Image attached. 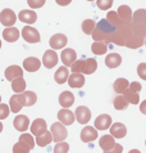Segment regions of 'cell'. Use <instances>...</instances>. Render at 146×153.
<instances>
[{"label": "cell", "instance_id": "cell-1", "mask_svg": "<svg viewBox=\"0 0 146 153\" xmlns=\"http://www.w3.org/2000/svg\"><path fill=\"white\" fill-rule=\"evenodd\" d=\"M132 28L133 33L141 37H146V9H139L133 13Z\"/></svg>", "mask_w": 146, "mask_h": 153}, {"label": "cell", "instance_id": "cell-2", "mask_svg": "<svg viewBox=\"0 0 146 153\" xmlns=\"http://www.w3.org/2000/svg\"><path fill=\"white\" fill-rule=\"evenodd\" d=\"M50 131L53 133L54 142H58V143L63 142L68 135V131H67L66 127H64V124H62V122H55V124H53Z\"/></svg>", "mask_w": 146, "mask_h": 153}, {"label": "cell", "instance_id": "cell-3", "mask_svg": "<svg viewBox=\"0 0 146 153\" xmlns=\"http://www.w3.org/2000/svg\"><path fill=\"white\" fill-rule=\"evenodd\" d=\"M26 105V98L23 93H17L10 97V111L13 113H18Z\"/></svg>", "mask_w": 146, "mask_h": 153}, {"label": "cell", "instance_id": "cell-4", "mask_svg": "<svg viewBox=\"0 0 146 153\" xmlns=\"http://www.w3.org/2000/svg\"><path fill=\"white\" fill-rule=\"evenodd\" d=\"M22 37L27 42H31V44L40 41V33H38L36 28H33L31 26H26L22 28Z\"/></svg>", "mask_w": 146, "mask_h": 153}, {"label": "cell", "instance_id": "cell-5", "mask_svg": "<svg viewBox=\"0 0 146 153\" xmlns=\"http://www.w3.org/2000/svg\"><path fill=\"white\" fill-rule=\"evenodd\" d=\"M58 63V54L55 50H46L44 53V57H42V65H44L46 68H53V67L57 66Z\"/></svg>", "mask_w": 146, "mask_h": 153}, {"label": "cell", "instance_id": "cell-6", "mask_svg": "<svg viewBox=\"0 0 146 153\" xmlns=\"http://www.w3.org/2000/svg\"><path fill=\"white\" fill-rule=\"evenodd\" d=\"M15 21H17V16L13 10L10 9L1 10V13H0V22H1V25H4L7 27H10L15 23Z\"/></svg>", "mask_w": 146, "mask_h": 153}, {"label": "cell", "instance_id": "cell-7", "mask_svg": "<svg viewBox=\"0 0 146 153\" xmlns=\"http://www.w3.org/2000/svg\"><path fill=\"white\" fill-rule=\"evenodd\" d=\"M67 42H68V39L66 35H63V33H55L54 36H51L49 44L51 46V49H63L67 45Z\"/></svg>", "mask_w": 146, "mask_h": 153}, {"label": "cell", "instance_id": "cell-8", "mask_svg": "<svg viewBox=\"0 0 146 153\" xmlns=\"http://www.w3.org/2000/svg\"><path fill=\"white\" fill-rule=\"evenodd\" d=\"M60 58H62V62L64 63V66L71 67L73 63L77 61V54L72 48H68V49H64L62 52Z\"/></svg>", "mask_w": 146, "mask_h": 153}, {"label": "cell", "instance_id": "cell-9", "mask_svg": "<svg viewBox=\"0 0 146 153\" xmlns=\"http://www.w3.org/2000/svg\"><path fill=\"white\" fill-rule=\"evenodd\" d=\"M74 114H76L77 121H78L80 124H87L90 121V118H91V112H90V109L87 107H85V105H80V107L76 109Z\"/></svg>", "mask_w": 146, "mask_h": 153}, {"label": "cell", "instance_id": "cell-10", "mask_svg": "<svg viewBox=\"0 0 146 153\" xmlns=\"http://www.w3.org/2000/svg\"><path fill=\"white\" fill-rule=\"evenodd\" d=\"M46 131V121L42 118H36L31 125V134L35 137H40Z\"/></svg>", "mask_w": 146, "mask_h": 153}, {"label": "cell", "instance_id": "cell-11", "mask_svg": "<svg viewBox=\"0 0 146 153\" xmlns=\"http://www.w3.org/2000/svg\"><path fill=\"white\" fill-rule=\"evenodd\" d=\"M97 138V131L92 126H86L81 131V140L85 143H90Z\"/></svg>", "mask_w": 146, "mask_h": 153}, {"label": "cell", "instance_id": "cell-12", "mask_svg": "<svg viewBox=\"0 0 146 153\" xmlns=\"http://www.w3.org/2000/svg\"><path fill=\"white\" fill-rule=\"evenodd\" d=\"M74 117H76V114L67 108L60 109L58 112V120L64 125H72L74 122Z\"/></svg>", "mask_w": 146, "mask_h": 153}, {"label": "cell", "instance_id": "cell-13", "mask_svg": "<svg viewBox=\"0 0 146 153\" xmlns=\"http://www.w3.org/2000/svg\"><path fill=\"white\" fill-rule=\"evenodd\" d=\"M96 28L99 30V31H101L102 33H105V35H110V33L117 31L118 27H115L114 25H111L108 21V18H104V19L99 21V22L96 23Z\"/></svg>", "mask_w": 146, "mask_h": 153}, {"label": "cell", "instance_id": "cell-14", "mask_svg": "<svg viewBox=\"0 0 146 153\" xmlns=\"http://www.w3.org/2000/svg\"><path fill=\"white\" fill-rule=\"evenodd\" d=\"M13 125H14L15 130L22 131L23 133V131H27V129H28L29 120H28L27 116H24V114H18V116L14 118V121H13Z\"/></svg>", "mask_w": 146, "mask_h": 153}, {"label": "cell", "instance_id": "cell-15", "mask_svg": "<svg viewBox=\"0 0 146 153\" xmlns=\"http://www.w3.org/2000/svg\"><path fill=\"white\" fill-rule=\"evenodd\" d=\"M111 126V117L109 114H100L95 120V127L97 130H108Z\"/></svg>", "mask_w": 146, "mask_h": 153}, {"label": "cell", "instance_id": "cell-16", "mask_svg": "<svg viewBox=\"0 0 146 153\" xmlns=\"http://www.w3.org/2000/svg\"><path fill=\"white\" fill-rule=\"evenodd\" d=\"M21 33L22 32H19L18 28L10 26V27H8L3 31V39H5L8 42H14V41H17L19 39Z\"/></svg>", "mask_w": 146, "mask_h": 153}, {"label": "cell", "instance_id": "cell-17", "mask_svg": "<svg viewBox=\"0 0 146 153\" xmlns=\"http://www.w3.org/2000/svg\"><path fill=\"white\" fill-rule=\"evenodd\" d=\"M18 19L21 22H24V23H28V25H32L37 21V14L35 13L33 10H21L19 14H18Z\"/></svg>", "mask_w": 146, "mask_h": 153}, {"label": "cell", "instance_id": "cell-18", "mask_svg": "<svg viewBox=\"0 0 146 153\" xmlns=\"http://www.w3.org/2000/svg\"><path fill=\"white\" fill-rule=\"evenodd\" d=\"M68 85L71 88H82L85 85V76L80 72H73L68 79Z\"/></svg>", "mask_w": 146, "mask_h": 153}, {"label": "cell", "instance_id": "cell-19", "mask_svg": "<svg viewBox=\"0 0 146 153\" xmlns=\"http://www.w3.org/2000/svg\"><path fill=\"white\" fill-rule=\"evenodd\" d=\"M41 67L40 59H37L35 57H29L23 61V68L28 72H36Z\"/></svg>", "mask_w": 146, "mask_h": 153}, {"label": "cell", "instance_id": "cell-20", "mask_svg": "<svg viewBox=\"0 0 146 153\" xmlns=\"http://www.w3.org/2000/svg\"><path fill=\"white\" fill-rule=\"evenodd\" d=\"M110 134L117 139H122L123 137H126L127 129L123 124H121V122H114V124L110 126Z\"/></svg>", "mask_w": 146, "mask_h": 153}, {"label": "cell", "instance_id": "cell-21", "mask_svg": "<svg viewBox=\"0 0 146 153\" xmlns=\"http://www.w3.org/2000/svg\"><path fill=\"white\" fill-rule=\"evenodd\" d=\"M21 76H23V70L19 66H9L5 70V79L9 81H13L14 79L21 77Z\"/></svg>", "mask_w": 146, "mask_h": 153}, {"label": "cell", "instance_id": "cell-22", "mask_svg": "<svg viewBox=\"0 0 146 153\" xmlns=\"http://www.w3.org/2000/svg\"><path fill=\"white\" fill-rule=\"evenodd\" d=\"M54 79H55V81L60 85L64 84L66 81H68V79H69V70L67 68V66L59 67L54 75Z\"/></svg>", "mask_w": 146, "mask_h": 153}, {"label": "cell", "instance_id": "cell-23", "mask_svg": "<svg viewBox=\"0 0 146 153\" xmlns=\"http://www.w3.org/2000/svg\"><path fill=\"white\" fill-rule=\"evenodd\" d=\"M142 45H144V37L136 35V33H132L126 41V46L130 49H139Z\"/></svg>", "mask_w": 146, "mask_h": 153}, {"label": "cell", "instance_id": "cell-24", "mask_svg": "<svg viewBox=\"0 0 146 153\" xmlns=\"http://www.w3.org/2000/svg\"><path fill=\"white\" fill-rule=\"evenodd\" d=\"M99 144H100L101 149L106 152V151H110L111 148H114L115 146V140H114V137L113 135H102V137L100 138V142H99Z\"/></svg>", "mask_w": 146, "mask_h": 153}, {"label": "cell", "instance_id": "cell-25", "mask_svg": "<svg viewBox=\"0 0 146 153\" xmlns=\"http://www.w3.org/2000/svg\"><path fill=\"white\" fill-rule=\"evenodd\" d=\"M118 14L119 17L124 21L126 23H132V19H133V13H132L131 8L128 5H121L118 8Z\"/></svg>", "mask_w": 146, "mask_h": 153}, {"label": "cell", "instance_id": "cell-26", "mask_svg": "<svg viewBox=\"0 0 146 153\" xmlns=\"http://www.w3.org/2000/svg\"><path fill=\"white\" fill-rule=\"evenodd\" d=\"M122 63V57L117 53H110L105 58V65L109 68H117V67Z\"/></svg>", "mask_w": 146, "mask_h": 153}, {"label": "cell", "instance_id": "cell-27", "mask_svg": "<svg viewBox=\"0 0 146 153\" xmlns=\"http://www.w3.org/2000/svg\"><path fill=\"white\" fill-rule=\"evenodd\" d=\"M59 103L63 108H68L74 103V97L71 91H63L60 95H59Z\"/></svg>", "mask_w": 146, "mask_h": 153}, {"label": "cell", "instance_id": "cell-28", "mask_svg": "<svg viewBox=\"0 0 146 153\" xmlns=\"http://www.w3.org/2000/svg\"><path fill=\"white\" fill-rule=\"evenodd\" d=\"M51 140H54L53 133L46 130L42 135H40V137H36V144H37V146H40V147H46V146H49V144L51 143Z\"/></svg>", "mask_w": 146, "mask_h": 153}, {"label": "cell", "instance_id": "cell-29", "mask_svg": "<svg viewBox=\"0 0 146 153\" xmlns=\"http://www.w3.org/2000/svg\"><path fill=\"white\" fill-rule=\"evenodd\" d=\"M113 86H114V91H117L118 94H124V91L130 88V82H128V80H126V79L119 77L114 81Z\"/></svg>", "mask_w": 146, "mask_h": 153}, {"label": "cell", "instance_id": "cell-30", "mask_svg": "<svg viewBox=\"0 0 146 153\" xmlns=\"http://www.w3.org/2000/svg\"><path fill=\"white\" fill-rule=\"evenodd\" d=\"M91 50L94 54L96 56H102L108 52V44L106 42H102V41H95L94 44L91 45Z\"/></svg>", "mask_w": 146, "mask_h": 153}, {"label": "cell", "instance_id": "cell-31", "mask_svg": "<svg viewBox=\"0 0 146 153\" xmlns=\"http://www.w3.org/2000/svg\"><path fill=\"white\" fill-rule=\"evenodd\" d=\"M106 18H108V21L111 23V25H114L115 27H122L126 25V22L119 17L118 14V12H109L108 14H106Z\"/></svg>", "mask_w": 146, "mask_h": 153}, {"label": "cell", "instance_id": "cell-32", "mask_svg": "<svg viewBox=\"0 0 146 153\" xmlns=\"http://www.w3.org/2000/svg\"><path fill=\"white\" fill-rule=\"evenodd\" d=\"M12 89L14 93H23L26 90V81L23 80V76L17 77L12 81Z\"/></svg>", "mask_w": 146, "mask_h": 153}, {"label": "cell", "instance_id": "cell-33", "mask_svg": "<svg viewBox=\"0 0 146 153\" xmlns=\"http://www.w3.org/2000/svg\"><path fill=\"white\" fill-rule=\"evenodd\" d=\"M35 142H36V140H33V138H32L31 134L23 133V134L19 137V143L22 144V146H24L26 148H28V149H32V148L35 147Z\"/></svg>", "mask_w": 146, "mask_h": 153}, {"label": "cell", "instance_id": "cell-34", "mask_svg": "<svg viewBox=\"0 0 146 153\" xmlns=\"http://www.w3.org/2000/svg\"><path fill=\"white\" fill-rule=\"evenodd\" d=\"M124 97H126V99L130 102L132 104H139L140 103V95H139V91H133L132 89L128 88L126 91H124Z\"/></svg>", "mask_w": 146, "mask_h": 153}, {"label": "cell", "instance_id": "cell-35", "mask_svg": "<svg viewBox=\"0 0 146 153\" xmlns=\"http://www.w3.org/2000/svg\"><path fill=\"white\" fill-rule=\"evenodd\" d=\"M96 28V23L94 19H85L82 22V31L87 35H92V32Z\"/></svg>", "mask_w": 146, "mask_h": 153}, {"label": "cell", "instance_id": "cell-36", "mask_svg": "<svg viewBox=\"0 0 146 153\" xmlns=\"http://www.w3.org/2000/svg\"><path fill=\"white\" fill-rule=\"evenodd\" d=\"M128 103H130V102L126 99V97L119 94L118 97H115V99H114V108L119 109V111H121V109H126L128 107Z\"/></svg>", "mask_w": 146, "mask_h": 153}, {"label": "cell", "instance_id": "cell-37", "mask_svg": "<svg viewBox=\"0 0 146 153\" xmlns=\"http://www.w3.org/2000/svg\"><path fill=\"white\" fill-rule=\"evenodd\" d=\"M72 72H80V74H85L86 71V59H77V61L71 66Z\"/></svg>", "mask_w": 146, "mask_h": 153}, {"label": "cell", "instance_id": "cell-38", "mask_svg": "<svg viewBox=\"0 0 146 153\" xmlns=\"http://www.w3.org/2000/svg\"><path fill=\"white\" fill-rule=\"evenodd\" d=\"M97 70V62L94 58H87L86 59V75H91Z\"/></svg>", "mask_w": 146, "mask_h": 153}, {"label": "cell", "instance_id": "cell-39", "mask_svg": "<svg viewBox=\"0 0 146 153\" xmlns=\"http://www.w3.org/2000/svg\"><path fill=\"white\" fill-rule=\"evenodd\" d=\"M24 98H26V107H31L36 103L37 100V95L33 91H23Z\"/></svg>", "mask_w": 146, "mask_h": 153}, {"label": "cell", "instance_id": "cell-40", "mask_svg": "<svg viewBox=\"0 0 146 153\" xmlns=\"http://www.w3.org/2000/svg\"><path fill=\"white\" fill-rule=\"evenodd\" d=\"M69 151V144L66 142H59L54 147V153H68Z\"/></svg>", "mask_w": 146, "mask_h": 153}, {"label": "cell", "instance_id": "cell-41", "mask_svg": "<svg viewBox=\"0 0 146 153\" xmlns=\"http://www.w3.org/2000/svg\"><path fill=\"white\" fill-rule=\"evenodd\" d=\"M96 4H97V8H100L101 10H106L111 8L113 0H96Z\"/></svg>", "mask_w": 146, "mask_h": 153}, {"label": "cell", "instance_id": "cell-42", "mask_svg": "<svg viewBox=\"0 0 146 153\" xmlns=\"http://www.w3.org/2000/svg\"><path fill=\"white\" fill-rule=\"evenodd\" d=\"M46 0H27L29 8H33V9H37V8H41L45 4Z\"/></svg>", "mask_w": 146, "mask_h": 153}, {"label": "cell", "instance_id": "cell-43", "mask_svg": "<svg viewBox=\"0 0 146 153\" xmlns=\"http://www.w3.org/2000/svg\"><path fill=\"white\" fill-rule=\"evenodd\" d=\"M28 152H29L28 148H26L21 143H17V144H14V147H13V153H28Z\"/></svg>", "mask_w": 146, "mask_h": 153}, {"label": "cell", "instance_id": "cell-44", "mask_svg": "<svg viewBox=\"0 0 146 153\" xmlns=\"http://www.w3.org/2000/svg\"><path fill=\"white\" fill-rule=\"evenodd\" d=\"M137 74L142 80H146V63H140L137 67Z\"/></svg>", "mask_w": 146, "mask_h": 153}, {"label": "cell", "instance_id": "cell-45", "mask_svg": "<svg viewBox=\"0 0 146 153\" xmlns=\"http://www.w3.org/2000/svg\"><path fill=\"white\" fill-rule=\"evenodd\" d=\"M8 114H9V107L7 104H0V120L7 118Z\"/></svg>", "mask_w": 146, "mask_h": 153}, {"label": "cell", "instance_id": "cell-46", "mask_svg": "<svg viewBox=\"0 0 146 153\" xmlns=\"http://www.w3.org/2000/svg\"><path fill=\"white\" fill-rule=\"evenodd\" d=\"M122 151H123V148H122L121 144H115L114 148H111L110 151H106L104 153H122Z\"/></svg>", "mask_w": 146, "mask_h": 153}, {"label": "cell", "instance_id": "cell-47", "mask_svg": "<svg viewBox=\"0 0 146 153\" xmlns=\"http://www.w3.org/2000/svg\"><path fill=\"white\" fill-rule=\"evenodd\" d=\"M130 89H132L133 91H140L141 90V84L137 82V81H133L130 84Z\"/></svg>", "mask_w": 146, "mask_h": 153}, {"label": "cell", "instance_id": "cell-48", "mask_svg": "<svg viewBox=\"0 0 146 153\" xmlns=\"http://www.w3.org/2000/svg\"><path fill=\"white\" fill-rule=\"evenodd\" d=\"M57 1V4L58 5H62V7H66V5H68L72 0H55Z\"/></svg>", "mask_w": 146, "mask_h": 153}, {"label": "cell", "instance_id": "cell-49", "mask_svg": "<svg viewBox=\"0 0 146 153\" xmlns=\"http://www.w3.org/2000/svg\"><path fill=\"white\" fill-rule=\"evenodd\" d=\"M140 111L142 112L144 114H146V100H144L142 103L140 104Z\"/></svg>", "mask_w": 146, "mask_h": 153}, {"label": "cell", "instance_id": "cell-50", "mask_svg": "<svg viewBox=\"0 0 146 153\" xmlns=\"http://www.w3.org/2000/svg\"><path fill=\"white\" fill-rule=\"evenodd\" d=\"M130 153H141V152L137 151V149H132V151H130Z\"/></svg>", "mask_w": 146, "mask_h": 153}, {"label": "cell", "instance_id": "cell-51", "mask_svg": "<svg viewBox=\"0 0 146 153\" xmlns=\"http://www.w3.org/2000/svg\"><path fill=\"white\" fill-rule=\"evenodd\" d=\"M87 1H94V0H87Z\"/></svg>", "mask_w": 146, "mask_h": 153}, {"label": "cell", "instance_id": "cell-52", "mask_svg": "<svg viewBox=\"0 0 146 153\" xmlns=\"http://www.w3.org/2000/svg\"><path fill=\"white\" fill-rule=\"evenodd\" d=\"M145 44H146V39H145Z\"/></svg>", "mask_w": 146, "mask_h": 153}, {"label": "cell", "instance_id": "cell-53", "mask_svg": "<svg viewBox=\"0 0 146 153\" xmlns=\"http://www.w3.org/2000/svg\"><path fill=\"white\" fill-rule=\"evenodd\" d=\"M145 144H146V142H145Z\"/></svg>", "mask_w": 146, "mask_h": 153}]
</instances>
